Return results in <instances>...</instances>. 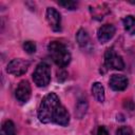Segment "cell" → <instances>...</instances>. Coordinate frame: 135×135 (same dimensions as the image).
I'll return each instance as SVG.
<instances>
[{"mask_svg":"<svg viewBox=\"0 0 135 135\" xmlns=\"http://www.w3.org/2000/svg\"><path fill=\"white\" fill-rule=\"evenodd\" d=\"M38 118L43 123L54 122L60 126H66L70 122V114L55 93L44 96L38 109Z\"/></svg>","mask_w":135,"mask_h":135,"instance_id":"1","label":"cell"},{"mask_svg":"<svg viewBox=\"0 0 135 135\" xmlns=\"http://www.w3.org/2000/svg\"><path fill=\"white\" fill-rule=\"evenodd\" d=\"M47 50L52 60L60 68L66 66L71 61V54L65 45L58 41H52L47 45Z\"/></svg>","mask_w":135,"mask_h":135,"instance_id":"2","label":"cell"},{"mask_svg":"<svg viewBox=\"0 0 135 135\" xmlns=\"http://www.w3.org/2000/svg\"><path fill=\"white\" fill-rule=\"evenodd\" d=\"M33 80L35 84L39 88H45L51 81V68L46 62H40L34 73H33Z\"/></svg>","mask_w":135,"mask_h":135,"instance_id":"3","label":"cell"},{"mask_svg":"<svg viewBox=\"0 0 135 135\" xmlns=\"http://www.w3.org/2000/svg\"><path fill=\"white\" fill-rule=\"evenodd\" d=\"M104 64L109 69L113 70H123L124 68V62L122 58L116 54V52L113 49H108L105 54H104Z\"/></svg>","mask_w":135,"mask_h":135,"instance_id":"4","label":"cell"},{"mask_svg":"<svg viewBox=\"0 0 135 135\" xmlns=\"http://www.w3.org/2000/svg\"><path fill=\"white\" fill-rule=\"evenodd\" d=\"M28 65H30L28 61L21 58H16L8 62L6 66V72L15 76H21L27 71Z\"/></svg>","mask_w":135,"mask_h":135,"instance_id":"5","label":"cell"},{"mask_svg":"<svg viewBox=\"0 0 135 135\" xmlns=\"http://www.w3.org/2000/svg\"><path fill=\"white\" fill-rule=\"evenodd\" d=\"M46 20L54 32H59L61 30V17L55 8L49 7L46 9Z\"/></svg>","mask_w":135,"mask_h":135,"instance_id":"6","label":"cell"},{"mask_svg":"<svg viewBox=\"0 0 135 135\" xmlns=\"http://www.w3.org/2000/svg\"><path fill=\"white\" fill-rule=\"evenodd\" d=\"M31 92H32V90H31V85H30L28 81L22 80L18 84L16 92H15V95H16V98L18 99V101L26 102L31 97Z\"/></svg>","mask_w":135,"mask_h":135,"instance_id":"7","label":"cell"},{"mask_svg":"<svg viewBox=\"0 0 135 135\" xmlns=\"http://www.w3.org/2000/svg\"><path fill=\"white\" fill-rule=\"evenodd\" d=\"M115 35V26L112 24H104L101 27H99L98 33H97V37L98 40L101 43H105L108 42L110 39L113 38V36Z\"/></svg>","mask_w":135,"mask_h":135,"instance_id":"8","label":"cell"},{"mask_svg":"<svg viewBox=\"0 0 135 135\" xmlns=\"http://www.w3.org/2000/svg\"><path fill=\"white\" fill-rule=\"evenodd\" d=\"M110 86L112 90L114 91H123L127 89L128 86V79L127 77L122 76V75H117V74H114L111 76L110 78Z\"/></svg>","mask_w":135,"mask_h":135,"instance_id":"9","label":"cell"},{"mask_svg":"<svg viewBox=\"0 0 135 135\" xmlns=\"http://www.w3.org/2000/svg\"><path fill=\"white\" fill-rule=\"evenodd\" d=\"M76 39L78 41V44L79 46L82 49V50H85V51H91L92 50V42H91V39H90V36L88 35L86 31L84 30H79L77 35H76Z\"/></svg>","mask_w":135,"mask_h":135,"instance_id":"10","label":"cell"},{"mask_svg":"<svg viewBox=\"0 0 135 135\" xmlns=\"http://www.w3.org/2000/svg\"><path fill=\"white\" fill-rule=\"evenodd\" d=\"M92 93L95 99L99 102H102L104 100V89L99 82H95L92 85Z\"/></svg>","mask_w":135,"mask_h":135,"instance_id":"11","label":"cell"},{"mask_svg":"<svg viewBox=\"0 0 135 135\" xmlns=\"http://www.w3.org/2000/svg\"><path fill=\"white\" fill-rule=\"evenodd\" d=\"M122 22H123L124 30L130 35H134L135 34V18L133 16L129 15V16H127V17L123 18Z\"/></svg>","mask_w":135,"mask_h":135,"instance_id":"12","label":"cell"},{"mask_svg":"<svg viewBox=\"0 0 135 135\" xmlns=\"http://www.w3.org/2000/svg\"><path fill=\"white\" fill-rule=\"evenodd\" d=\"M2 135H16L15 124L13 123L12 120L4 121L2 126Z\"/></svg>","mask_w":135,"mask_h":135,"instance_id":"13","label":"cell"},{"mask_svg":"<svg viewBox=\"0 0 135 135\" xmlns=\"http://www.w3.org/2000/svg\"><path fill=\"white\" fill-rule=\"evenodd\" d=\"M86 109H88V103H86V100L85 99H80L78 102H77V105H76V115L81 118L85 112H86Z\"/></svg>","mask_w":135,"mask_h":135,"instance_id":"14","label":"cell"},{"mask_svg":"<svg viewBox=\"0 0 135 135\" xmlns=\"http://www.w3.org/2000/svg\"><path fill=\"white\" fill-rule=\"evenodd\" d=\"M23 49L27 54H33L36 52V44L33 41H25L23 43Z\"/></svg>","mask_w":135,"mask_h":135,"instance_id":"15","label":"cell"},{"mask_svg":"<svg viewBox=\"0 0 135 135\" xmlns=\"http://www.w3.org/2000/svg\"><path fill=\"white\" fill-rule=\"evenodd\" d=\"M58 4L69 9H75L77 6V2L75 1H58Z\"/></svg>","mask_w":135,"mask_h":135,"instance_id":"16","label":"cell"},{"mask_svg":"<svg viewBox=\"0 0 135 135\" xmlns=\"http://www.w3.org/2000/svg\"><path fill=\"white\" fill-rule=\"evenodd\" d=\"M117 135H133L132 133V130L129 128V127H120L117 132H116Z\"/></svg>","mask_w":135,"mask_h":135,"instance_id":"17","label":"cell"},{"mask_svg":"<svg viewBox=\"0 0 135 135\" xmlns=\"http://www.w3.org/2000/svg\"><path fill=\"white\" fill-rule=\"evenodd\" d=\"M123 105H124V108H127L130 111H133L135 109V104H134V102L132 100H124Z\"/></svg>","mask_w":135,"mask_h":135,"instance_id":"18","label":"cell"},{"mask_svg":"<svg viewBox=\"0 0 135 135\" xmlns=\"http://www.w3.org/2000/svg\"><path fill=\"white\" fill-rule=\"evenodd\" d=\"M97 135H110V134L104 127H99L97 131Z\"/></svg>","mask_w":135,"mask_h":135,"instance_id":"19","label":"cell"}]
</instances>
